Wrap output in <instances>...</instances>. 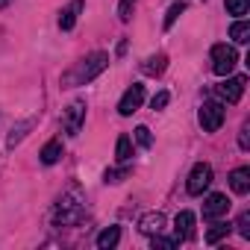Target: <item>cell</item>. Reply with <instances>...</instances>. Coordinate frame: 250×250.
I'll use <instances>...</instances> for the list:
<instances>
[{
  "instance_id": "obj_1",
  "label": "cell",
  "mask_w": 250,
  "mask_h": 250,
  "mask_svg": "<svg viewBox=\"0 0 250 250\" xmlns=\"http://www.w3.org/2000/svg\"><path fill=\"white\" fill-rule=\"evenodd\" d=\"M106 65H109V53H91V56H85L83 62H77L74 71L65 74V85H85V83H91L97 74H103Z\"/></svg>"
},
{
  "instance_id": "obj_2",
  "label": "cell",
  "mask_w": 250,
  "mask_h": 250,
  "mask_svg": "<svg viewBox=\"0 0 250 250\" xmlns=\"http://www.w3.org/2000/svg\"><path fill=\"white\" fill-rule=\"evenodd\" d=\"M83 218V197L80 191H68L59 203H56V212H53V221L68 227V224H77Z\"/></svg>"
},
{
  "instance_id": "obj_3",
  "label": "cell",
  "mask_w": 250,
  "mask_h": 250,
  "mask_svg": "<svg viewBox=\"0 0 250 250\" xmlns=\"http://www.w3.org/2000/svg\"><path fill=\"white\" fill-rule=\"evenodd\" d=\"M235 62H238L235 47H229V44H215V47H212V71H215L218 77H227V74L235 68Z\"/></svg>"
},
{
  "instance_id": "obj_4",
  "label": "cell",
  "mask_w": 250,
  "mask_h": 250,
  "mask_svg": "<svg viewBox=\"0 0 250 250\" xmlns=\"http://www.w3.org/2000/svg\"><path fill=\"white\" fill-rule=\"evenodd\" d=\"M197 118H200L203 133H215V130H221V124H224V106L218 100H209V103L200 106V115Z\"/></svg>"
},
{
  "instance_id": "obj_5",
  "label": "cell",
  "mask_w": 250,
  "mask_h": 250,
  "mask_svg": "<svg viewBox=\"0 0 250 250\" xmlns=\"http://www.w3.org/2000/svg\"><path fill=\"white\" fill-rule=\"evenodd\" d=\"M209 186H212V165H206V162H197V165L191 168V174H188V183H186V188H188V194H203Z\"/></svg>"
},
{
  "instance_id": "obj_6",
  "label": "cell",
  "mask_w": 250,
  "mask_h": 250,
  "mask_svg": "<svg viewBox=\"0 0 250 250\" xmlns=\"http://www.w3.org/2000/svg\"><path fill=\"white\" fill-rule=\"evenodd\" d=\"M83 121H85V103H71L68 109H65V115H62V130L68 133V136H77L80 130H83Z\"/></svg>"
},
{
  "instance_id": "obj_7",
  "label": "cell",
  "mask_w": 250,
  "mask_h": 250,
  "mask_svg": "<svg viewBox=\"0 0 250 250\" xmlns=\"http://www.w3.org/2000/svg\"><path fill=\"white\" fill-rule=\"evenodd\" d=\"M244 85H247V77H229V80H224L215 91H218V97L221 100H227V103H238L241 100V94H244Z\"/></svg>"
},
{
  "instance_id": "obj_8",
  "label": "cell",
  "mask_w": 250,
  "mask_h": 250,
  "mask_svg": "<svg viewBox=\"0 0 250 250\" xmlns=\"http://www.w3.org/2000/svg\"><path fill=\"white\" fill-rule=\"evenodd\" d=\"M142 100H145V85H142V83H133L127 91H124V97H121V103H118V112L127 118V115H133V112L142 106Z\"/></svg>"
},
{
  "instance_id": "obj_9",
  "label": "cell",
  "mask_w": 250,
  "mask_h": 250,
  "mask_svg": "<svg viewBox=\"0 0 250 250\" xmlns=\"http://www.w3.org/2000/svg\"><path fill=\"white\" fill-rule=\"evenodd\" d=\"M227 212H229V200H227V194H209V197L203 200V218H206V221L224 218Z\"/></svg>"
},
{
  "instance_id": "obj_10",
  "label": "cell",
  "mask_w": 250,
  "mask_h": 250,
  "mask_svg": "<svg viewBox=\"0 0 250 250\" xmlns=\"http://www.w3.org/2000/svg\"><path fill=\"white\" fill-rule=\"evenodd\" d=\"M194 235V212L183 209L177 218H174V238L177 241H188Z\"/></svg>"
},
{
  "instance_id": "obj_11",
  "label": "cell",
  "mask_w": 250,
  "mask_h": 250,
  "mask_svg": "<svg viewBox=\"0 0 250 250\" xmlns=\"http://www.w3.org/2000/svg\"><path fill=\"white\" fill-rule=\"evenodd\" d=\"M139 229H142L145 235H156V232H162V229H165V215H162V212H147V215H142Z\"/></svg>"
},
{
  "instance_id": "obj_12",
  "label": "cell",
  "mask_w": 250,
  "mask_h": 250,
  "mask_svg": "<svg viewBox=\"0 0 250 250\" xmlns=\"http://www.w3.org/2000/svg\"><path fill=\"white\" fill-rule=\"evenodd\" d=\"M229 186L235 194H247L250 191V168H235L229 174Z\"/></svg>"
},
{
  "instance_id": "obj_13",
  "label": "cell",
  "mask_w": 250,
  "mask_h": 250,
  "mask_svg": "<svg viewBox=\"0 0 250 250\" xmlns=\"http://www.w3.org/2000/svg\"><path fill=\"white\" fill-rule=\"evenodd\" d=\"M80 12H83V0H74L68 9H62V15H59V27H62V30H74Z\"/></svg>"
},
{
  "instance_id": "obj_14",
  "label": "cell",
  "mask_w": 250,
  "mask_h": 250,
  "mask_svg": "<svg viewBox=\"0 0 250 250\" xmlns=\"http://www.w3.org/2000/svg\"><path fill=\"white\" fill-rule=\"evenodd\" d=\"M229 229H232V224H227V221H218L215 218V224L209 227V232H206V244H218L221 238H227L229 235Z\"/></svg>"
},
{
  "instance_id": "obj_15",
  "label": "cell",
  "mask_w": 250,
  "mask_h": 250,
  "mask_svg": "<svg viewBox=\"0 0 250 250\" xmlns=\"http://www.w3.org/2000/svg\"><path fill=\"white\" fill-rule=\"evenodd\" d=\"M39 156H42V162H44V165H56V162L62 159V142H47V145L42 147V153H39Z\"/></svg>"
},
{
  "instance_id": "obj_16",
  "label": "cell",
  "mask_w": 250,
  "mask_h": 250,
  "mask_svg": "<svg viewBox=\"0 0 250 250\" xmlns=\"http://www.w3.org/2000/svg\"><path fill=\"white\" fill-rule=\"evenodd\" d=\"M118 241H121V229H118V227H106V229L97 235V247H100V250H112Z\"/></svg>"
},
{
  "instance_id": "obj_17",
  "label": "cell",
  "mask_w": 250,
  "mask_h": 250,
  "mask_svg": "<svg viewBox=\"0 0 250 250\" xmlns=\"http://www.w3.org/2000/svg\"><path fill=\"white\" fill-rule=\"evenodd\" d=\"M229 39H232L235 44H247V42H250V24H247V21H235V24L229 27Z\"/></svg>"
},
{
  "instance_id": "obj_18",
  "label": "cell",
  "mask_w": 250,
  "mask_h": 250,
  "mask_svg": "<svg viewBox=\"0 0 250 250\" xmlns=\"http://www.w3.org/2000/svg\"><path fill=\"white\" fill-rule=\"evenodd\" d=\"M165 65H168V56H165V53H159V56H150V59L142 65V71H145L147 77H156V74H162V71H165Z\"/></svg>"
},
{
  "instance_id": "obj_19",
  "label": "cell",
  "mask_w": 250,
  "mask_h": 250,
  "mask_svg": "<svg viewBox=\"0 0 250 250\" xmlns=\"http://www.w3.org/2000/svg\"><path fill=\"white\" fill-rule=\"evenodd\" d=\"M115 156H118V162H130V156H133V142H130V136H118Z\"/></svg>"
},
{
  "instance_id": "obj_20",
  "label": "cell",
  "mask_w": 250,
  "mask_h": 250,
  "mask_svg": "<svg viewBox=\"0 0 250 250\" xmlns=\"http://www.w3.org/2000/svg\"><path fill=\"white\" fill-rule=\"evenodd\" d=\"M247 9H250V0H227V12L229 15H247Z\"/></svg>"
},
{
  "instance_id": "obj_21",
  "label": "cell",
  "mask_w": 250,
  "mask_h": 250,
  "mask_svg": "<svg viewBox=\"0 0 250 250\" xmlns=\"http://www.w3.org/2000/svg\"><path fill=\"white\" fill-rule=\"evenodd\" d=\"M183 12H186V3L180 0V3H174V6L168 9V15H165V30H168V27H174V21H177Z\"/></svg>"
},
{
  "instance_id": "obj_22",
  "label": "cell",
  "mask_w": 250,
  "mask_h": 250,
  "mask_svg": "<svg viewBox=\"0 0 250 250\" xmlns=\"http://www.w3.org/2000/svg\"><path fill=\"white\" fill-rule=\"evenodd\" d=\"M177 244H180L177 238H165L162 232H156V235H153V247H159V250H174Z\"/></svg>"
},
{
  "instance_id": "obj_23",
  "label": "cell",
  "mask_w": 250,
  "mask_h": 250,
  "mask_svg": "<svg viewBox=\"0 0 250 250\" xmlns=\"http://www.w3.org/2000/svg\"><path fill=\"white\" fill-rule=\"evenodd\" d=\"M130 177V168H109L106 171V183H121Z\"/></svg>"
},
{
  "instance_id": "obj_24",
  "label": "cell",
  "mask_w": 250,
  "mask_h": 250,
  "mask_svg": "<svg viewBox=\"0 0 250 250\" xmlns=\"http://www.w3.org/2000/svg\"><path fill=\"white\" fill-rule=\"evenodd\" d=\"M136 142H139L142 147H150V145H153V136H150V130H147V127H136Z\"/></svg>"
},
{
  "instance_id": "obj_25",
  "label": "cell",
  "mask_w": 250,
  "mask_h": 250,
  "mask_svg": "<svg viewBox=\"0 0 250 250\" xmlns=\"http://www.w3.org/2000/svg\"><path fill=\"white\" fill-rule=\"evenodd\" d=\"M168 100H171V94H168V91H159V94L150 100V109H153V112H159V109H165V106H168Z\"/></svg>"
},
{
  "instance_id": "obj_26",
  "label": "cell",
  "mask_w": 250,
  "mask_h": 250,
  "mask_svg": "<svg viewBox=\"0 0 250 250\" xmlns=\"http://www.w3.org/2000/svg\"><path fill=\"white\" fill-rule=\"evenodd\" d=\"M238 232H241V238H250V212H241V218H238Z\"/></svg>"
},
{
  "instance_id": "obj_27",
  "label": "cell",
  "mask_w": 250,
  "mask_h": 250,
  "mask_svg": "<svg viewBox=\"0 0 250 250\" xmlns=\"http://www.w3.org/2000/svg\"><path fill=\"white\" fill-rule=\"evenodd\" d=\"M30 127H33V124L27 121V124H21L18 130H12V136H9V142H6V145H9V147H15V145H18V142L24 139V130H30Z\"/></svg>"
},
{
  "instance_id": "obj_28",
  "label": "cell",
  "mask_w": 250,
  "mask_h": 250,
  "mask_svg": "<svg viewBox=\"0 0 250 250\" xmlns=\"http://www.w3.org/2000/svg\"><path fill=\"white\" fill-rule=\"evenodd\" d=\"M238 147L241 150H250V124H244L241 133H238Z\"/></svg>"
},
{
  "instance_id": "obj_29",
  "label": "cell",
  "mask_w": 250,
  "mask_h": 250,
  "mask_svg": "<svg viewBox=\"0 0 250 250\" xmlns=\"http://www.w3.org/2000/svg\"><path fill=\"white\" fill-rule=\"evenodd\" d=\"M118 15H121V21H130L133 18V0H124L121 9H118Z\"/></svg>"
},
{
  "instance_id": "obj_30",
  "label": "cell",
  "mask_w": 250,
  "mask_h": 250,
  "mask_svg": "<svg viewBox=\"0 0 250 250\" xmlns=\"http://www.w3.org/2000/svg\"><path fill=\"white\" fill-rule=\"evenodd\" d=\"M9 3H12V0H0V9H6Z\"/></svg>"
}]
</instances>
